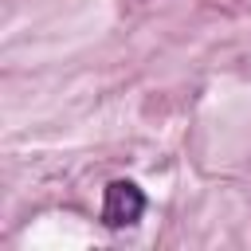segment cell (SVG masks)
<instances>
[{
	"mask_svg": "<svg viewBox=\"0 0 251 251\" xmlns=\"http://www.w3.org/2000/svg\"><path fill=\"white\" fill-rule=\"evenodd\" d=\"M141 212H145V196H141V188H137L133 180H114V184H106L102 220H106L110 227H129V224L141 220Z\"/></svg>",
	"mask_w": 251,
	"mask_h": 251,
	"instance_id": "obj_1",
	"label": "cell"
}]
</instances>
